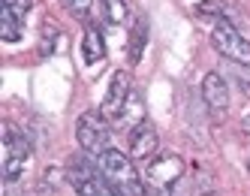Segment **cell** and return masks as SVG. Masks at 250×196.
<instances>
[{"mask_svg":"<svg viewBox=\"0 0 250 196\" xmlns=\"http://www.w3.org/2000/svg\"><path fill=\"white\" fill-rule=\"evenodd\" d=\"M130 94H133V87H130V73H127V69H118V73L112 76V82H109V91H105L103 112H100V115H105V118L115 121Z\"/></svg>","mask_w":250,"mask_h":196,"instance_id":"6","label":"cell"},{"mask_svg":"<svg viewBox=\"0 0 250 196\" xmlns=\"http://www.w3.org/2000/svg\"><path fill=\"white\" fill-rule=\"evenodd\" d=\"M247 172H250V157H247Z\"/></svg>","mask_w":250,"mask_h":196,"instance_id":"21","label":"cell"},{"mask_svg":"<svg viewBox=\"0 0 250 196\" xmlns=\"http://www.w3.org/2000/svg\"><path fill=\"white\" fill-rule=\"evenodd\" d=\"M211 43L220 55L232 64H241V66H250V43L235 30V24L220 19L214 22V30H211Z\"/></svg>","mask_w":250,"mask_h":196,"instance_id":"3","label":"cell"},{"mask_svg":"<svg viewBox=\"0 0 250 196\" xmlns=\"http://www.w3.org/2000/svg\"><path fill=\"white\" fill-rule=\"evenodd\" d=\"M202 100H205V106L214 115H226V109H229V87H226V79L220 73H208L202 79Z\"/></svg>","mask_w":250,"mask_h":196,"instance_id":"7","label":"cell"},{"mask_svg":"<svg viewBox=\"0 0 250 196\" xmlns=\"http://www.w3.org/2000/svg\"><path fill=\"white\" fill-rule=\"evenodd\" d=\"M184 178V160L178 154H163L148 163L145 169V184L154 190H172Z\"/></svg>","mask_w":250,"mask_h":196,"instance_id":"5","label":"cell"},{"mask_svg":"<svg viewBox=\"0 0 250 196\" xmlns=\"http://www.w3.org/2000/svg\"><path fill=\"white\" fill-rule=\"evenodd\" d=\"M0 40L3 43H19L21 40V22H15V19L0 12Z\"/></svg>","mask_w":250,"mask_h":196,"instance_id":"17","label":"cell"},{"mask_svg":"<svg viewBox=\"0 0 250 196\" xmlns=\"http://www.w3.org/2000/svg\"><path fill=\"white\" fill-rule=\"evenodd\" d=\"M58 37H61V27H58V22L45 19V22H42V33H40V55H42V58H48L51 51H55V43H58Z\"/></svg>","mask_w":250,"mask_h":196,"instance_id":"13","label":"cell"},{"mask_svg":"<svg viewBox=\"0 0 250 196\" xmlns=\"http://www.w3.org/2000/svg\"><path fill=\"white\" fill-rule=\"evenodd\" d=\"M139 124H145V103H142V97L133 91L130 97H127V103H124V109L118 112V118H115V127L118 130H124V133H133Z\"/></svg>","mask_w":250,"mask_h":196,"instance_id":"9","label":"cell"},{"mask_svg":"<svg viewBox=\"0 0 250 196\" xmlns=\"http://www.w3.org/2000/svg\"><path fill=\"white\" fill-rule=\"evenodd\" d=\"M244 124H247V127H250V115H244Z\"/></svg>","mask_w":250,"mask_h":196,"instance_id":"20","label":"cell"},{"mask_svg":"<svg viewBox=\"0 0 250 196\" xmlns=\"http://www.w3.org/2000/svg\"><path fill=\"white\" fill-rule=\"evenodd\" d=\"M66 181L76 187L79 196H124L115 184H109L91 163H84V160H69Z\"/></svg>","mask_w":250,"mask_h":196,"instance_id":"2","label":"cell"},{"mask_svg":"<svg viewBox=\"0 0 250 196\" xmlns=\"http://www.w3.org/2000/svg\"><path fill=\"white\" fill-rule=\"evenodd\" d=\"M24 163H27V157H21V154H6V160H3V181L6 184L19 181L21 172H24Z\"/></svg>","mask_w":250,"mask_h":196,"instance_id":"16","label":"cell"},{"mask_svg":"<svg viewBox=\"0 0 250 196\" xmlns=\"http://www.w3.org/2000/svg\"><path fill=\"white\" fill-rule=\"evenodd\" d=\"M157 145H160V139H157V130L151 127V124H139V127L130 133V157L133 160H151L157 154Z\"/></svg>","mask_w":250,"mask_h":196,"instance_id":"8","label":"cell"},{"mask_svg":"<svg viewBox=\"0 0 250 196\" xmlns=\"http://www.w3.org/2000/svg\"><path fill=\"white\" fill-rule=\"evenodd\" d=\"M27 196H30V193H27Z\"/></svg>","mask_w":250,"mask_h":196,"instance_id":"23","label":"cell"},{"mask_svg":"<svg viewBox=\"0 0 250 196\" xmlns=\"http://www.w3.org/2000/svg\"><path fill=\"white\" fill-rule=\"evenodd\" d=\"M196 12H199V15H208V19H232V15H235V9H232L229 3H226V0H202V3L199 6H196Z\"/></svg>","mask_w":250,"mask_h":196,"instance_id":"12","label":"cell"},{"mask_svg":"<svg viewBox=\"0 0 250 196\" xmlns=\"http://www.w3.org/2000/svg\"><path fill=\"white\" fill-rule=\"evenodd\" d=\"M238 87L250 97V76H247V73H241V76H238Z\"/></svg>","mask_w":250,"mask_h":196,"instance_id":"19","label":"cell"},{"mask_svg":"<svg viewBox=\"0 0 250 196\" xmlns=\"http://www.w3.org/2000/svg\"><path fill=\"white\" fill-rule=\"evenodd\" d=\"M82 51H84V61H87V64H100V61L105 58V40H103V33L97 30V24H91V27L84 30Z\"/></svg>","mask_w":250,"mask_h":196,"instance_id":"10","label":"cell"},{"mask_svg":"<svg viewBox=\"0 0 250 196\" xmlns=\"http://www.w3.org/2000/svg\"><path fill=\"white\" fill-rule=\"evenodd\" d=\"M30 9H33V0H3V3H0V12L15 19V22H21V24H24Z\"/></svg>","mask_w":250,"mask_h":196,"instance_id":"14","label":"cell"},{"mask_svg":"<svg viewBox=\"0 0 250 196\" xmlns=\"http://www.w3.org/2000/svg\"><path fill=\"white\" fill-rule=\"evenodd\" d=\"M130 160H133V157L121 154V151H115V148H105L103 154H97V166H100V172H103L105 181L115 184L124 196H148V187H145V181L139 178V172L133 169Z\"/></svg>","mask_w":250,"mask_h":196,"instance_id":"1","label":"cell"},{"mask_svg":"<svg viewBox=\"0 0 250 196\" xmlns=\"http://www.w3.org/2000/svg\"><path fill=\"white\" fill-rule=\"evenodd\" d=\"M76 139L87 154H103L109 148V124H105V115L84 112L76 124Z\"/></svg>","mask_w":250,"mask_h":196,"instance_id":"4","label":"cell"},{"mask_svg":"<svg viewBox=\"0 0 250 196\" xmlns=\"http://www.w3.org/2000/svg\"><path fill=\"white\" fill-rule=\"evenodd\" d=\"M202 196H217V193H202Z\"/></svg>","mask_w":250,"mask_h":196,"instance_id":"22","label":"cell"},{"mask_svg":"<svg viewBox=\"0 0 250 196\" xmlns=\"http://www.w3.org/2000/svg\"><path fill=\"white\" fill-rule=\"evenodd\" d=\"M145 43H148V22H145V19H139V22L133 24V37H130V61H133V64L142 61Z\"/></svg>","mask_w":250,"mask_h":196,"instance_id":"11","label":"cell"},{"mask_svg":"<svg viewBox=\"0 0 250 196\" xmlns=\"http://www.w3.org/2000/svg\"><path fill=\"white\" fill-rule=\"evenodd\" d=\"M103 3V15L109 24H124L127 22V3L124 0H100Z\"/></svg>","mask_w":250,"mask_h":196,"instance_id":"15","label":"cell"},{"mask_svg":"<svg viewBox=\"0 0 250 196\" xmlns=\"http://www.w3.org/2000/svg\"><path fill=\"white\" fill-rule=\"evenodd\" d=\"M66 3V9L73 12V19H87V15H91V9H94V0H63Z\"/></svg>","mask_w":250,"mask_h":196,"instance_id":"18","label":"cell"}]
</instances>
